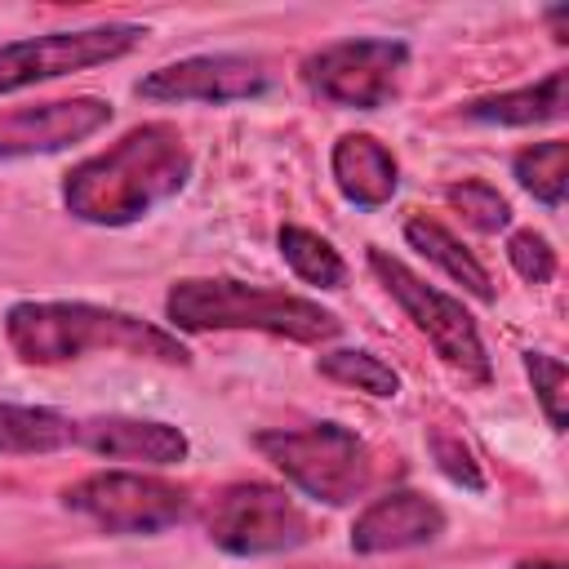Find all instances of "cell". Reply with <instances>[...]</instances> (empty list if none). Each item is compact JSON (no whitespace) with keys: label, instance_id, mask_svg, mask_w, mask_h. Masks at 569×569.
I'll return each mask as SVG.
<instances>
[{"label":"cell","instance_id":"obj_11","mask_svg":"<svg viewBox=\"0 0 569 569\" xmlns=\"http://www.w3.org/2000/svg\"><path fill=\"white\" fill-rule=\"evenodd\" d=\"M107 120H111L107 98H62V102H36V107L0 111V160L62 151L71 142L93 138Z\"/></svg>","mask_w":569,"mask_h":569},{"label":"cell","instance_id":"obj_21","mask_svg":"<svg viewBox=\"0 0 569 569\" xmlns=\"http://www.w3.org/2000/svg\"><path fill=\"white\" fill-rule=\"evenodd\" d=\"M445 200H449V209L453 213H462V222H471L476 231H485V236H493V231H507L511 227V204L498 196V187L493 182H485V178H467V182H453L449 191H445Z\"/></svg>","mask_w":569,"mask_h":569},{"label":"cell","instance_id":"obj_18","mask_svg":"<svg viewBox=\"0 0 569 569\" xmlns=\"http://www.w3.org/2000/svg\"><path fill=\"white\" fill-rule=\"evenodd\" d=\"M280 258H284L289 271H293L298 280H307V284L342 289V280H347L342 253H338L325 236H316V231H307V227H298V222H284V227H280Z\"/></svg>","mask_w":569,"mask_h":569},{"label":"cell","instance_id":"obj_22","mask_svg":"<svg viewBox=\"0 0 569 569\" xmlns=\"http://www.w3.org/2000/svg\"><path fill=\"white\" fill-rule=\"evenodd\" d=\"M525 369L533 378V391H538V405H542L547 422L556 431H565V365L547 351H525Z\"/></svg>","mask_w":569,"mask_h":569},{"label":"cell","instance_id":"obj_3","mask_svg":"<svg viewBox=\"0 0 569 569\" xmlns=\"http://www.w3.org/2000/svg\"><path fill=\"white\" fill-rule=\"evenodd\" d=\"M164 316L173 320V329H187V333L253 329V333L289 338V342H325L342 329V320L333 311H325L320 302H311L302 293L258 289V284H244L231 276L178 280L164 298Z\"/></svg>","mask_w":569,"mask_h":569},{"label":"cell","instance_id":"obj_25","mask_svg":"<svg viewBox=\"0 0 569 569\" xmlns=\"http://www.w3.org/2000/svg\"><path fill=\"white\" fill-rule=\"evenodd\" d=\"M516 569H565V560H520Z\"/></svg>","mask_w":569,"mask_h":569},{"label":"cell","instance_id":"obj_19","mask_svg":"<svg viewBox=\"0 0 569 569\" xmlns=\"http://www.w3.org/2000/svg\"><path fill=\"white\" fill-rule=\"evenodd\" d=\"M511 173H516V182L533 200H542V204L556 209L565 200V187H569V142L547 138V142H533V147L516 151Z\"/></svg>","mask_w":569,"mask_h":569},{"label":"cell","instance_id":"obj_2","mask_svg":"<svg viewBox=\"0 0 569 569\" xmlns=\"http://www.w3.org/2000/svg\"><path fill=\"white\" fill-rule=\"evenodd\" d=\"M4 338L27 365H62L89 351H120L160 365H187V347L147 325L142 316L93 307V302H13L4 316Z\"/></svg>","mask_w":569,"mask_h":569},{"label":"cell","instance_id":"obj_7","mask_svg":"<svg viewBox=\"0 0 569 569\" xmlns=\"http://www.w3.org/2000/svg\"><path fill=\"white\" fill-rule=\"evenodd\" d=\"M369 267L373 276L382 280V289L405 307V316L427 333V342L436 347V356L453 369H462L467 378L476 382H489V356H485V342H480V329L471 320V311L440 293L436 284H427L422 276H413L400 258L382 253V249H369Z\"/></svg>","mask_w":569,"mask_h":569},{"label":"cell","instance_id":"obj_4","mask_svg":"<svg viewBox=\"0 0 569 569\" xmlns=\"http://www.w3.org/2000/svg\"><path fill=\"white\" fill-rule=\"evenodd\" d=\"M253 449L307 498L325 507H347L369 493L378 476L373 449L342 422H311V427H276L258 431Z\"/></svg>","mask_w":569,"mask_h":569},{"label":"cell","instance_id":"obj_6","mask_svg":"<svg viewBox=\"0 0 569 569\" xmlns=\"http://www.w3.org/2000/svg\"><path fill=\"white\" fill-rule=\"evenodd\" d=\"M311 538L307 511L276 485L240 480L227 485L209 507V542L227 556H280Z\"/></svg>","mask_w":569,"mask_h":569},{"label":"cell","instance_id":"obj_20","mask_svg":"<svg viewBox=\"0 0 569 569\" xmlns=\"http://www.w3.org/2000/svg\"><path fill=\"white\" fill-rule=\"evenodd\" d=\"M316 369L342 387H356V391H369V396H396L400 391V373L378 360L373 351H356V347H342V351H325L316 360Z\"/></svg>","mask_w":569,"mask_h":569},{"label":"cell","instance_id":"obj_17","mask_svg":"<svg viewBox=\"0 0 569 569\" xmlns=\"http://www.w3.org/2000/svg\"><path fill=\"white\" fill-rule=\"evenodd\" d=\"M76 445V418L40 405H0V453H58Z\"/></svg>","mask_w":569,"mask_h":569},{"label":"cell","instance_id":"obj_24","mask_svg":"<svg viewBox=\"0 0 569 569\" xmlns=\"http://www.w3.org/2000/svg\"><path fill=\"white\" fill-rule=\"evenodd\" d=\"M431 458H436V467H440L453 485H462V489H471V493H480V489H485V476H480V467H476L471 449H467L458 436L436 431V436H431Z\"/></svg>","mask_w":569,"mask_h":569},{"label":"cell","instance_id":"obj_5","mask_svg":"<svg viewBox=\"0 0 569 569\" xmlns=\"http://www.w3.org/2000/svg\"><path fill=\"white\" fill-rule=\"evenodd\" d=\"M409 71L405 40H338L302 62V84L311 98L342 111H378L400 93Z\"/></svg>","mask_w":569,"mask_h":569},{"label":"cell","instance_id":"obj_23","mask_svg":"<svg viewBox=\"0 0 569 569\" xmlns=\"http://www.w3.org/2000/svg\"><path fill=\"white\" fill-rule=\"evenodd\" d=\"M507 258H511V267L520 271V280H529V284H547V280L556 276V249H551L547 236H538V231H511Z\"/></svg>","mask_w":569,"mask_h":569},{"label":"cell","instance_id":"obj_8","mask_svg":"<svg viewBox=\"0 0 569 569\" xmlns=\"http://www.w3.org/2000/svg\"><path fill=\"white\" fill-rule=\"evenodd\" d=\"M62 502L107 533H160L182 520L187 489L142 471H93L76 480Z\"/></svg>","mask_w":569,"mask_h":569},{"label":"cell","instance_id":"obj_10","mask_svg":"<svg viewBox=\"0 0 569 569\" xmlns=\"http://www.w3.org/2000/svg\"><path fill=\"white\" fill-rule=\"evenodd\" d=\"M271 76L258 58L244 53H196L169 67H156L151 76L138 80V98L151 102H240V98H258L267 93Z\"/></svg>","mask_w":569,"mask_h":569},{"label":"cell","instance_id":"obj_9","mask_svg":"<svg viewBox=\"0 0 569 569\" xmlns=\"http://www.w3.org/2000/svg\"><path fill=\"white\" fill-rule=\"evenodd\" d=\"M138 22H102V27H80V31H49L31 40L0 44V93H18L40 80H58L67 71H89L102 62L124 58L129 49L142 44Z\"/></svg>","mask_w":569,"mask_h":569},{"label":"cell","instance_id":"obj_12","mask_svg":"<svg viewBox=\"0 0 569 569\" xmlns=\"http://www.w3.org/2000/svg\"><path fill=\"white\" fill-rule=\"evenodd\" d=\"M76 445L107 462H138V467H173L191 453L182 427L156 418H124V413L76 422Z\"/></svg>","mask_w":569,"mask_h":569},{"label":"cell","instance_id":"obj_1","mask_svg":"<svg viewBox=\"0 0 569 569\" xmlns=\"http://www.w3.org/2000/svg\"><path fill=\"white\" fill-rule=\"evenodd\" d=\"M187 178H191V151L182 133L164 120H151L129 129L116 147L80 160L62 182V200L80 222L124 227L147 218L169 196H178Z\"/></svg>","mask_w":569,"mask_h":569},{"label":"cell","instance_id":"obj_15","mask_svg":"<svg viewBox=\"0 0 569 569\" xmlns=\"http://www.w3.org/2000/svg\"><path fill=\"white\" fill-rule=\"evenodd\" d=\"M462 116L480 120V124H507V129L556 120V116H565V71H551V76H542L538 84H525V89L476 98V102L462 107Z\"/></svg>","mask_w":569,"mask_h":569},{"label":"cell","instance_id":"obj_14","mask_svg":"<svg viewBox=\"0 0 569 569\" xmlns=\"http://www.w3.org/2000/svg\"><path fill=\"white\" fill-rule=\"evenodd\" d=\"M329 169H333L338 191L356 209H382L400 187V164L373 133H342L333 142Z\"/></svg>","mask_w":569,"mask_h":569},{"label":"cell","instance_id":"obj_13","mask_svg":"<svg viewBox=\"0 0 569 569\" xmlns=\"http://www.w3.org/2000/svg\"><path fill=\"white\" fill-rule=\"evenodd\" d=\"M445 533V511L413 489H396L373 498L356 525H351V547L360 556H378V551H405V547H422L436 542Z\"/></svg>","mask_w":569,"mask_h":569},{"label":"cell","instance_id":"obj_16","mask_svg":"<svg viewBox=\"0 0 569 569\" xmlns=\"http://www.w3.org/2000/svg\"><path fill=\"white\" fill-rule=\"evenodd\" d=\"M405 240L427 258V262H436L449 280H458L471 298H480V302H493V280H489V271L480 267V258L453 236V231H445L436 218H409L405 222Z\"/></svg>","mask_w":569,"mask_h":569}]
</instances>
